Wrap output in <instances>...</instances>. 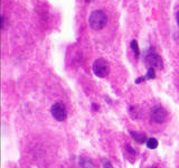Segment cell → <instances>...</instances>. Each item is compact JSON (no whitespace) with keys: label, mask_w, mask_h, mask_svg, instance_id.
<instances>
[{"label":"cell","mask_w":179,"mask_h":168,"mask_svg":"<svg viewBox=\"0 0 179 168\" xmlns=\"http://www.w3.org/2000/svg\"><path fill=\"white\" fill-rule=\"evenodd\" d=\"M106 22H108V17H106L105 12L102 10L93 11L90 15V18H88L90 27L94 30L103 29L106 25Z\"/></svg>","instance_id":"obj_1"},{"label":"cell","mask_w":179,"mask_h":168,"mask_svg":"<svg viewBox=\"0 0 179 168\" xmlns=\"http://www.w3.org/2000/svg\"><path fill=\"white\" fill-rule=\"evenodd\" d=\"M93 72L96 76L99 77H105L108 76V74L110 72V66L108 64L105 59H96L94 63H93Z\"/></svg>","instance_id":"obj_2"},{"label":"cell","mask_w":179,"mask_h":168,"mask_svg":"<svg viewBox=\"0 0 179 168\" xmlns=\"http://www.w3.org/2000/svg\"><path fill=\"white\" fill-rule=\"evenodd\" d=\"M167 117H168V112L166 111L164 106H156L151 110V119L156 123H164L167 120Z\"/></svg>","instance_id":"obj_3"},{"label":"cell","mask_w":179,"mask_h":168,"mask_svg":"<svg viewBox=\"0 0 179 168\" xmlns=\"http://www.w3.org/2000/svg\"><path fill=\"white\" fill-rule=\"evenodd\" d=\"M51 116L54 117L55 120L57 121H64L67 118V111H66L65 106L61 102H57L51 106Z\"/></svg>","instance_id":"obj_4"},{"label":"cell","mask_w":179,"mask_h":168,"mask_svg":"<svg viewBox=\"0 0 179 168\" xmlns=\"http://www.w3.org/2000/svg\"><path fill=\"white\" fill-rule=\"evenodd\" d=\"M146 64L149 69H162V59L157 53H149L146 56Z\"/></svg>","instance_id":"obj_5"},{"label":"cell","mask_w":179,"mask_h":168,"mask_svg":"<svg viewBox=\"0 0 179 168\" xmlns=\"http://www.w3.org/2000/svg\"><path fill=\"white\" fill-rule=\"evenodd\" d=\"M131 137L139 143H144L148 140L144 133H139V132H131Z\"/></svg>","instance_id":"obj_6"},{"label":"cell","mask_w":179,"mask_h":168,"mask_svg":"<svg viewBox=\"0 0 179 168\" xmlns=\"http://www.w3.org/2000/svg\"><path fill=\"white\" fill-rule=\"evenodd\" d=\"M146 145L149 149H156L158 147V140L156 138H149L147 140Z\"/></svg>","instance_id":"obj_7"},{"label":"cell","mask_w":179,"mask_h":168,"mask_svg":"<svg viewBox=\"0 0 179 168\" xmlns=\"http://www.w3.org/2000/svg\"><path fill=\"white\" fill-rule=\"evenodd\" d=\"M131 48H132V51L134 52L135 57L138 59L140 55V49H139V45H138V42H137V40H132L131 42Z\"/></svg>","instance_id":"obj_8"},{"label":"cell","mask_w":179,"mask_h":168,"mask_svg":"<svg viewBox=\"0 0 179 168\" xmlns=\"http://www.w3.org/2000/svg\"><path fill=\"white\" fill-rule=\"evenodd\" d=\"M146 79H148V80H152V79H154L156 77V73H154V69H149V71H148V73H147Z\"/></svg>","instance_id":"obj_9"},{"label":"cell","mask_w":179,"mask_h":168,"mask_svg":"<svg viewBox=\"0 0 179 168\" xmlns=\"http://www.w3.org/2000/svg\"><path fill=\"white\" fill-rule=\"evenodd\" d=\"M103 168H113V167H112V165H111V163H110L109 160H104V163H103Z\"/></svg>","instance_id":"obj_10"},{"label":"cell","mask_w":179,"mask_h":168,"mask_svg":"<svg viewBox=\"0 0 179 168\" xmlns=\"http://www.w3.org/2000/svg\"><path fill=\"white\" fill-rule=\"evenodd\" d=\"M144 80H146V77H139V79L137 80V83H141V82L144 81Z\"/></svg>","instance_id":"obj_11"},{"label":"cell","mask_w":179,"mask_h":168,"mask_svg":"<svg viewBox=\"0 0 179 168\" xmlns=\"http://www.w3.org/2000/svg\"><path fill=\"white\" fill-rule=\"evenodd\" d=\"M176 18H177V24L179 25V11L177 12V17H176Z\"/></svg>","instance_id":"obj_12"},{"label":"cell","mask_w":179,"mask_h":168,"mask_svg":"<svg viewBox=\"0 0 179 168\" xmlns=\"http://www.w3.org/2000/svg\"><path fill=\"white\" fill-rule=\"evenodd\" d=\"M93 108H94V110H98V106L96 104H93Z\"/></svg>","instance_id":"obj_13"},{"label":"cell","mask_w":179,"mask_h":168,"mask_svg":"<svg viewBox=\"0 0 179 168\" xmlns=\"http://www.w3.org/2000/svg\"><path fill=\"white\" fill-rule=\"evenodd\" d=\"M86 1H88V2H90V1H92V0H86Z\"/></svg>","instance_id":"obj_14"}]
</instances>
